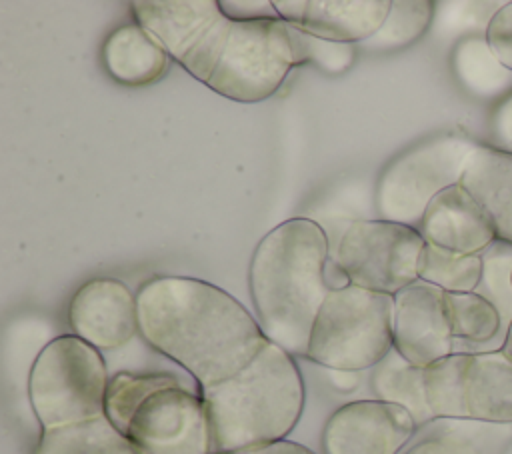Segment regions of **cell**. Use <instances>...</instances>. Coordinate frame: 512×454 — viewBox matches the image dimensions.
<instances>
[{"label":"cell","mask_w":512,"mask_h":454,"mask_svg":"<svg viewBox=\"0 0 512 454\" xmlns=\"http://www.w3.org/2000/svg\"><path fill=\"white\" fill-rule=\"evenodd\" d=\"M502 352L512 360V322L506 330V338H504V344H502Z\"/></svg>","instance_id":"e575fe53"},{"label":"cell","mask_w":512,"mask_h":454,"mask_svg":"<svg viewBox=\"0 0 512 454\" xmlns=\"http://www.w3.org/2000/svg\"><path fill=\"white\" fill-rule=\"evenodd\" d=\"M418 230L426 244L458 254H480L496 240L488 214L462 184L446 188L428 204Z\"/></svg>","instance_id":"9a60e30c"},{"label":"cell","mask_w":512,"mask_h":454,"mask_svg":"<svg viewBox=\"0 0 512 454\" xmlns=\"http://www.w3.org/2000/svg\"><path fill=\"white\" fill-rule=\"evenodd\" d=\"M334 374V386L340 390H354V386L358 384L356 372H348V370H332Z\"/></svg>","instance_id":"836d02e7"},{"label":"cell","mask_w":512,"mask_h":454,"mask_svg":"<svg viewBox=\"0 0 512 454\" xmlns=\"http://www.w3.org/2000/svg\"><path fill=\"white\" fill-rule=\"evenodd\" d=\"M464 418L512 424V360L502 350L466 352Z\"/></svg>","instance_id":"2e32d148"},{"label":"cell","mask_w":512,"mask_h":454,"mask_svg":"<svg viewBox=\"0 0 512 454\" xmlns=\"http://www.w3.org/2000/svg\"><path fill=\"white\" fill-rule=\"evenodd\" d=\"M34 454H142L106 416L42 430Z\"/></svg>","instance_id":"ffe728a7"},{"label":"cell","mask_w":512,"mask_h":454,"mask_svg":"<svg viewBox=\"0 0 512 454\" xmlns=\"http://www.w3.org/2000/svg\"><path fill=\"white\" fill-rule=\"evenodd\" d=\"M296 66L290 26L282 18L232 22L224 52L206 84L216 94L254 104L270 98Z\"/></svg>","instance_id":"ba28073f"},{"label":"cell","mask_w":512,"mask_h":454,"mask_svg":"<svg viewBox=\"0 0 512 454\" xmlns=\"http://www.w3.org/2000/svg\"><path fill=\"white\" fill-rule=\"evenodd\" d=\"M402 406L382 400H354L330 414L322 432L324 454H398L416 432Z\"/></svg>","instance_id":"8fae6325"},{"label":"cell","mask_w":512,"mask_h":454,"mask_svg":"<svg viewBox=\"0 0 512 454\" xmlns=\"http://www.w3.org/2000/svg\"><path fill=\"white\" fill-rule=\"evenodd\" d=\"M178 380L174 374L166 372H118L110 378L106 390L104 416L124 432L136 408L158 388Z\"/></svg>","instance_id":"d4e9b609"},{"label":"cell","mask_w":512,"mask_h":454,"mask_svg":"<svg viewBox=\"0 0 512 454\" xmlns=\"http://www.w3.org/2000/svg\"><path fill=\"white\" fill-rule=\"evenodd\" d=\"M436 4L430 0H392L390 12L378 32L362 42L368 50H396L416 42L430 26Z\"/></svg>","instance_id":"603a6c76"},{"label":"cell","mask_w":512,"mask_h":454,"mask_svg":"<svg viewBox=\"0 0 512 454\" xmlns=\"http://www.w3.org/2000/svg\"><path fill=\"white\" fill-rule=\"evenodd\" d=\"M106 72L124 86L156 82L168 68L170 56L162 44L140 24H122L102 44Z\"/></svg>","instance_id":"ac0fdd59"},{"label":"cell","mask_w":512,"mask_h":454,"mask_svg":"<svg viewBox=\"0 0 512 454\" xmlns=\"http://www.w3.org/2000/svg\"><path fill=\"white\" fill-rule=\"evenodd\" d=\"M370 388L376 400L390 402L408 410L418 428L434 420L426 398L424 368L414 366L394 348L374 366Z\"/></svg>","instance_id":"d6986e66"},{"label":"cell","mask_w":512,"mask_h":454,"mask_svg":"<svg viewBox=\"0 0 512 454\" xmlns=\"http://www.w3.org/2000/svg\"><path fill=\"white\" fill-rule=\"evenodd\" d=\"M406 454H476L466 444L448 436H426L416 442Z\"/></svg>","instance_id":"1f68e13d"},{"label":"cell","mask_w":512,"mask_h":454,"mask_svg":"<svg viewBox=\"0 0 512 454\" xmlns=\"http://www.w3.org/2000/svg\"><path fill=\"white\" fill-rule=\"evenodd\" d=\"M460 184L484 208L496 238L512 244V152L478 144Z\"/></svg>","instance_id":"e0dca14e"},{"label":"cell","mask_w":512,"mask_h":454,"mask_svg":"<svg viewBox=\"0 0 512 454\" xmlns=\"http://www.w3.org/2000/svg\"><path fill=\"white\" fill-rule=\"evenodd\" d=\"M480 258L482 274L474 292L494 304L502 318V334L506 338L512 322V244L496 238L480 252Z\"/></svg>","instance_id":"484cf974"},{"label":"cell","mask_w":512,"mask_h":454,"mask_svg":"<svg viewBox=\"0 0 512 454\" xmlns=\"http://www.w3.org/2000/svg\"><path fill=\"white\" fill-rule=\"evenodd\" d=\"M124 434L142 454H212L202 394L180 380L152 392L136 408Z\"/></svg>","instance_id":"30bf717a"},{"label":"cell","mask_w":512,"mask_h":454,"mask_svg":"<svg viewBox=\"0 0 512 454\" xmlns=\"http://www.w3.org/2000/svg\"><path fill=\"white\" fill-rule=\"evenodd\" d=\"M136 300L142 338L182 366L200 388L234 376L268 344L254 316L206 280L152 278Z\"/></svg>","instance_id":"6da1fadb"},{"label":"cell","mask_w":512,"mask_h":454,"mask_svg":"<svg viewBox=\"0 0 512 454\" xmlns=\"http://www.w3.org/2000/svg\"><path fill=\"white\" fill-rule=\"evenodd\" d=\"M278 16L294 28L330 42H366L386 20L390 0H274Z\"/></svg>","instance_id":"5bb4252c"},{"label":"cell","mask_w":512,"mask_h":454,"mask_svg":"<svg viewBox=\"0 0 512 454\" xmlns=\"http://www.w3.org/2000/svg\"><path fill=\"white\" fill-rule=\"evenodd\" d=\"M328 238L310 218H288L258 242L248 270L250 296L268 342L290 356H306L326 280Z\"/></svg>","instance_id":"7a4b0ae2"},{"label":"cell","mask_w":512,"mask_h":454,"mask_svg":"<svg viewBox=\"0 0 512 454\" xmlns=\"http://www.w3.org/2000/svg\"><path fill=\"white\" fill-rule=\"evenodd\" d=\"M476 146L470 136L450 132L426 138L396 156L376 186L380 218L418 228L428 204L446 188L460 184Z\"/></svg>","instance_id":"8992f818"},{"label":"cell","mask_w":512,"mask_h":454,"mask_svg":"<svg viewBox=\"0 0 512 454\" xmlns=\"http://www.w3.org/2000/svg\"><path fill=\"white\" fill-rule=\"evenodd\" d=\"M220 10L232 22H252L280 18L274 0H218Z\"/></svg>","instance_id":"f546056e"},{"label":"cell","mask_w":512,"mask_h":454,"mask_svg":"<svg viewBox=\"0 0 512 454\" xmlns=\"http://www.w3.org/2000/svg\"><path fill=\"white\" fill-rule=\"evenodd\" d=\"M130 10L192 78L210 82L232 30L218 0H138Z\"/></svg>","instance_id":"9c48e42d"},{"label":"cell","mask_w":512,"mask_h":454,"mask_svg":"<svg viewBox=\"0 0 512 454\" xmlns=\"http://www.w3.org/2000/svg\"><path fill=\"white\" fill-rule=\"evenodd\" d=\"M444 296L424 280L394 296V350L414 366L428 368L454 352Z\"/></svg>","instance_id":"7c38bea8"},{"label":"cell","mask_w":512,"mask_h":454,"mask_svg":"<svg viewBox=\"0 0 512 454\" xmlns=\"http://www.w3.org/2000/svg\"><path fill=\"white\" fill-rule=\"evenodd\" d=\"M108 382L98 348L74 334L50 340L28 376V398L42 430L104 416Z\"/></svg>","instance_id":"5b68a950"},{"label":"cell","mask_w":512,"mask_h":454,"mask_svg":"<svg viewBox=\"0 0 512 454\" xmlns=\"http://www.w3.org/2000/svg\"><path fill=\"white\" fill-rule=\"evenodd\" d=\"M212 454H238L284 440L304 408V382L294 358L268 342L234 376L200 388Z\"/></svg>","instance_id":"3957f363"},{"label":"cell","mask_w":512,"mask_h":454,"mask_svg":"<svg viewBox=\"0 0 512 454\" xmlns=\"http://www.w3.org/2000/svg\"><path fill=\"white\" fill-rule=\"evenodd\" d=\"M238 454H314V452L298 442L284 438V440H278V442H272L266 446H258V448H252L246 452H238Z\"/></svg>","instance_id":"d6a6232c"},{"label":"cell","mask_w":512,"mask_h":454,"mask_svg":"<svg viewBox=\"0 0 512 454\" xmlns=\"http://www.w3.org/2000/svg\"><path fill=\"white\" fill-rule=\"evenodd\" d=\"M484 36L500 64L512 70V0L494 12Z\"/></svg>","instance_id":"f1b7e54d"},{"label":"cell","mask_w":512,"mask_h":454,"mask_svg":"<svg viewBox=\"0 0 512 454\" xmlns=\"http://www.w3.org/2000/svg\"><path fill=\"white\" fill-rule=\"evenodd\" d=\"M482 274L480 254H458L426 244L420 280L444 292H474Z\"/></svg>","instance_id":"cb8c5ba5"},{"label":"cell","mask_w":512,"mask_h":454,"mask_svg":"<svg viewBox=\"0 0 512 454\" xmlns=\"http://www.w3.org/2000/svg\"><path fill=\"white\" fill-rule=\"evenodd\" d=\"M492 146L512 152V92H508L490 116Z\"/></svg>","instance_id":"4dcf8cb0"},{"label":"cell","mask_w":512,"mask_h":454,"mask_svg":"<svg viewBox=\"0 0 512 454\" xmlns=\"http://www.w3.org/2000/svg\"><path fill=\"white\" fill-rule=\"evenodd\" d=\"M426 240L420 230L392 220H354L344 230L336 266L346 284L396 296L420 280Z\"/></svg>","instance_id":"52a82bcc"},{"label":"cell","mask_w":512,"mask_h":454,"mask_svg":"<svg viewBox=\"0 0 512 454\" xmlns=\"http://www.w3.org/2000/svg\"><path fill=\"white\" fill-rule=\"evenodd\" d=\"M68 324L74 336L98 350L126 346L140 332L136 294L116 278H92L74 292Z\"/></svg>","instance_id":"4fadbf2b"},{"label":"cell","mask_w":512,"mask_h":454,"mask_svg":"<svg viewBox=\"0 0 512 454\" xmlns=\"http://www.w3.org/2000/svg\"><path fill=\"white\" fill-rule=\"evenodd\" d=\"M394 348V296L342 284L320 306L306 358L330 370L374 368Z\"/></svg>","instance_id":"277c9868"},{"label":"cell","mask_w":512,"mask_h":454,"mask_svg":"<svg viewBox=\"0 0 512 454\" xmlns=\"http://www.w3.org/2000/svg\"><path fill=\"white\" fill-rule=\"evenodd\" d=\"M426 426L428 436L454 438L476 454H502L512 444V424L472 418H436Z\"/></svg>","instance_id":"4316f807"},{"label":"cell","mask_w":512,"mask_h":454,"mask_svg":"<svg viewBox=\"0 0 512 454\" xmlns=\"http://www.w3.org/2000/svg\"><path fill=\"white\" fill-rule=\"evenodd\" d=\"M444 298L454 348L462 344L470 346L466 352H486L494 344L492 350H502V318L494 304L476 292H446Z\"/></svg>","instance_id":"44dd1931"},{"label":"cell","mask_w":512,"mask_h":454,"mask_svg":"<svg viewBox=\"0 0 512 454\" xmlns=\"http://www.w3.org/2000/svg\"><path fill=\"white\" fill-rule=\"evenodd\" d=\"M454 70L468 92L476 96H496L512 92V70H508L490 50L486 36L462 40L454 50Z\"/></svg>","instance_id":"7402d4cb"},{"label":"cell","mask_w":512,"mask_h":454,"mask_svg":"<svg viewBox=\"0 0 512 454\" xmlns=\"http://www.w3.org/2000/svg\"><path fill=\"white\" fill-rule=\"evenodd\" d=\"M288 26H290V40H292V52H294L296 64L312 62L328 74H342L352 66L356 58L354 44L322 40L294 28L292 24Z\"/></svg>","instance_id":"83f0119b"}]
</instances>
